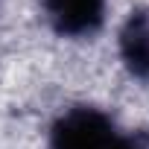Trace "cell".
<instances>
[{
	"mask_svg": "<svg viewBox=\"0 0 149 149\" xmlns=\"http://www.w3.org/2000/svg\"><path fill=\"white\" fill-rule=\"evenodd\" d=\"M120 53L137 79H149V9L132 12L120 32Z\"/></svg>",
	"mask_w": 149,
	"mask_h": 149,
	"instance_id": "3",
	"label": "cell"
},
{
	"mask_svg": "<svg viewBox=\"0 0 149 149\" xmlns=\"http://www.w3.org/2000/svg\"><path fill=\"white\" fill-rule=\"evenodd\" d=\"M50 149H146L134 134H126L97 108L67 111L50 137Z\"/></svg>",
	"mask_w": 149,
	"mask_h": 149,
	"instance_id": "1",
	"label": "cell"
},
{
	"mask_svg": "<svg viewBox=\"0 0 149 149\" xmlns=\"http://www.w3.org/2000/svg\"><path fill=\"white\" fill-rule=\"evenodd\" d=\"M47 18L58 35H94L105 21V0H44Z\"/></svg>",
	"mask_w": 149,
	"mask_h": 149,
	"instance_id": "2",
	"label": "cell"
}]
</instances>
